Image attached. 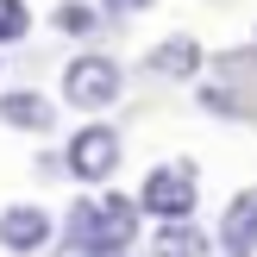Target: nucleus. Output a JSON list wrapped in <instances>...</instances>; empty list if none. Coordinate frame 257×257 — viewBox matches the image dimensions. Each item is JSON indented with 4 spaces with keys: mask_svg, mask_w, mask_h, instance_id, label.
Instances as JSON below:
<instances>
[{
    "mask_svg": "<svg viewBox=\"0 0 257 257\" xmlns=\"http://www.w3.org/2000/svg\"><path fill=\"white\" fill-rule=\"evenodd\" d=\"M69 170L82 176V182H107V176L119 170V132H113V125H82V132L69 138Z\"/></svg>",
    "mask_w": 257,
    "mask_h": 257,
    "instance_id": "4",
    "label": "nucleus"
},
{
    "mask_svg": "<svg viewBox=\"0 0 257 257\" xmlns=\"http://www.w3.org/2000/svg\"><path fill=\"white\" fill-rule=\"evenodd\" d=\"M57 25H63L69 38H88L100 19H94V7H82V0H63V7H57Z\"/></svg>",
    "mask_w": 257,
    "mask_h": 257,
    "instance_id": "10",
    "label": "nucleus"
},
{
    "mask_svg": "<svg viewBox=\"0 0 257 257\" xmlns=\"http://www.w3.org/2000/svg\"><path fill=\"white\" fill-rule=\"evenodd\" d=\"M0 119L19 132H44L50 125V100L44 94H0Z\"/></svg>",
    "mask_w": 257,
    "mask_h": 257,
    "instance_id": "7",
    "label": "nucleus"
},
{
    "mask_svg": "<svg viewBox=\"0 0 257 257\" xmlns=\"http://www.w3.org/2000/svg\"><path fill=\"white\" fill-rule=\"evenodd\" d=\"M138 238V201H125V195H107V201H88V207H75L69 213V245H82V251H125Z\"/></svg>",
    "mask_w": 257,
    "mask_h": 257,
    "instance_id": "1",
    "label": "nucleus"
},
{
    "mask_svg": "<svg viewBox=\"0 0 257 257\" xmlns=\"http://www.w3.org/2000/svg\"><path fill=\"white\" fill-rule=\"evenodd\" d=\"M201 251H207V245H201V232H195V226H163V232H157V257H201Z\"/></svg>",
    "mask_w": 257,
    "mask_h": 257,
    "instance_id": "9",
    "label": "nucleus"
},
{
    "mask_svg": "<svg viewBox=\"0 0 257 257\" xmlns=\"http://www.w3.org/2000/svg\"><path fill=\"white\" fill-rule=\"evenodd\" d=\"M125 7H145V0H125Z\"/></svg>",
    "mask_w": 257,
    "mask_h": 257,
    "instance_id": "12",
    "label": "nucleus"
},
{
    "mask_svg": "<svg viewBox=\"0 0 257 257\" xmlns=\"http://www.w3.org/2000/svg\"><path fill=\"white\" fill-rule=\"evenodd\" d=\"M63 94H69V107H107V100L119 94V63L75 57L69 69H63Z\"/></svg>",
    "mask_w": 257,
    "mask_h": 257,
    "instance_id": "3",
    "label": "nucleus"
},
{
    "mask_svg": "<svg viewBox=\"0 0 257 257\" xmlns=\"http://www.w3.org/2000/svg\"><path fill=\"white\" fill-rule=\"evenodd\" d=\"M50 238V213H38V207H7L0 213V245L7 251H38Z\"/></svg>",
    "mask_w": 257,
    "mask_h": 257,
    "instance_id": "6",
    "label": "nucleus"
},
{
    "mask_svg": "<svg viewBox=\"0 0 257 257\" xmlns=\"http://www.w3.org/2000/svg\"><path fill=\"white\" fill-rule=\"evenodd\" d=\"M138 207H151L163 226H182L188 213H195V176L176 163V170H151L145 195H138Z\"/></svg>",
    "mask_w": 257,
    "mask_h": 257,
    "instance_id": "2",
    "label": "nucleus"
},
{
    "mask_svg": "<svg viewBox=\"0 0 257 257\" xmlns=\"http://www.w3.org/2000/svg\"><path fill=\"white\" fill-rule=\"evenodd\" d=\"M25 25H32V13H25V0H0V44H13V38H25Z\"/></svg>",
    "mask_w": 257,
    "mask_h": 257,
    "instance_id": "11",
    "label": "nucleus"
},
{
    "mask_svg": "<svg viewBox=\"0 0 257 257\" xmlns=\"http://www.w3.org/2000/svg\"><path fill=\"white\" fill-rule=\"evenodd\" d=\"M220 245H226V257H251V251H257V188H251V195H238L232 207H226Z\"/></svg>",
    "mask_w": 257,
    "mask_h": 257,
    "instance_id": "5",
    "label": "nucleus"
},
{
    "mask_svg": "<svg viewBox=\"0 0 257 257\" xmlns=\"http://www.w3.org/2000/svg\"><path fill=\"white\" fill-rule=\"evenodd\" d=\"M151 69H157V75H195L201 69V44H195V38H170V44L151 50Z\"/></svg>",
    "mask_w": 257,
    "mask_h": 257,
    "instance_id": "8",
    "label": "nucleus"
}]
</instances>
